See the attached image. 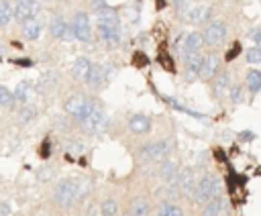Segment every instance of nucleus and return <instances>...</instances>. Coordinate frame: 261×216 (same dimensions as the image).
Instances as JSON below:
<instances>
[{
  "label": "nucleus",
  "mask_w": 261,
  "mask_h": 216,
  "mask_svg": "<svg viewBox=\"0 0 261 216\" xmlns=\"http://www.w3.org/2000/svg\"><path fill=\"white\" fill-rule=\"evenodd\" d=\"M92 190V183L88 177H67L61 179L55 185L53 192V202L61 208V210H69L77 200H82L88 192Z\"/></svg>",
  "instance_id": "f257e3e1"
},
{
  "label": "nucleus",
  "mask_w": 261,
  "mask_h": 216,
  "mask_svg": "<svg viewBox=\"0 0 261 216\" xmlns=\"http://www.w3.org/2000/svg\"><path fill=\"white\" fill-rule=\"evenodd\" d=\"M94 108H96V102L86 94H71L63 102V112L77 124H84L86 118L94 112Z\"/></svg>",
  "instance_id": "f03ea898"
},
{
  "label": "nucleus",
  "mask_w": 261,
  "mask_h": 216,
  "mask_svg": "<svg viewBox=\"0 0 261 216\" xmlns=\"http://www.w3.org/2000/svg\"><path fill=\"white\" fill-rule=\"evenodd\" d=\"M171 153V143L167 139H155V141H147L139 147V161L141 163H163L165 159H169Z\"/></svg>",
  "instance_id": "7ed1b4c3"
},
{
  "label": "nucleus",
  "mask_w": 261,
  "mask_h": 216,
  "mask_svg": "<svg viewBox=\"0 0 261 216\" xmlns=\"http://www.w3.org/2000/svg\"><path fill=\"white\" fill-rule=\"evenodd\" d=\"M220 187H222V183H220L218 175L212 173V171H206V173L198 179V185H196V192H194L192 200H194L196 204H202V206H204V204H208L212 198L220 196Z\"/></svg>",
  "instance_id": "20e7f679"
},
{
  "label": "nucleus",
  "mask_w": 261,
  "mask_h": 216,
  "mask_svg": "<svg viewBox=\"0 0 261 216\" xmlns=\"http://www.w3.org/2000/svg\"><path fill=\"white\" fill-rule=\"evenodd\" d=\"M106 126H108V114L104 112V108H102L100 104H96L94 112L86 118L84 124H80V128H82L86 134H100V132L106 130Z\"/></svg>",
  "instance_id": "39448f33"
},
{
  "label": "nucleus",
  "mask_w": 261,
  "mask_h": 216,
  "mask_svg": "<svg viewBox=\"0 0 261 216\" xmlns=\"http://www.w3.org/2000/svg\"><path fill=\"white\" fill-rule=\"evenodd\" d=\"M71 29H73V35H75L77 41H82V43H90L92 41V26H90L88 12L77 10L71 16Z\"/></svg>",
  "instance_id": "423d86ee"
},
{
  "label": "nucleus",
  "mask_w": 261,
  "mask_h": 216,
  "mask_svg": "<svg viewBox=\"0 0 261 216\" xmlns=\"http://www.w3.org/2000/svg\"><path fill=\"white\" fill-rule=\"evenodd\" d=\"M202 33H204V41H206L208 47H220L226 39L228 29L222 20H212L210 24H206V29Z\"/></svg>",
  "instance_id": "0eeeda50"
},
{
  "label": "nucleus",
  "mask_w": 261,
  "mask_h": 216,
  "mask_svg": "<svg viewBox=\"0 0 261 216\" xmlns=\"http://www.w3.org/2000/svg\"><path fill=\"white\" fill-rule=\"evenodd\" d=\"M126 128H128L130 134H137V137L149 134L151 128H153V118L149 114H145V112H135L126 120Z\"/></svg>",
  "instance_id": "6e6552de"
},
{
  "label": "nucleus",
  "mask_w": 261,
  "mask_h": 216,
  "mask_svg": "<svg viewBox=\"0 0 261 216\" xmlns=\"http://www.w3.org/2000/svg\"><path fill=\"white\" fill-rule=\"evenodd\" d=\"M49 33H51L53 39H59V41H71V39H75L73 29H71V22H67L61 14H55L49 20Z\"/></svg>",
  "instance_id": "1a4fd4ad"
},
{
  "label": "nucleus",
  "mask_w": 261,
  "mask_h": 216,
  "mask_svg": "<svg viewBox=\"0 0 261 216\" xmlns=\"http://www.w3.org/2000/svg\"><path fill=\"white\" fill-rule=\"evenodd\" d=\"M181 57L186 61V67H184L186 79L192 82V79L200 77V71H202V65H204V55H200L196 51H186V53H181Z\"/></svg>",
  "instance_id": "9d476101"
},
{
  "label": "nucleus",
  "mask_w": 261,
  "mask_h": 216,
  "mask_svg": "<svg viewBox=\"0 0 261 216\" xmlns=\"http://www.w3.org/2000/svg\"><path fill=\"white\" fill-rule=\"evenodd\" d=\"M198 179L200 177H196V171L192 169V167H186V169H181L179 171V177H177V187H179V192H181V196H194V192H196V185H198Z\"/></svg>",
  "instance_id": "9b49d317"
},
{
  "label": "nucleus",
  "mask_w": 261,
  "mask_h": 216,
  "mask_svg": "<svg viewBox=\"0 0 261 216\" xmlns=\"http://www.w3.org/2000/svg\"><path fill=\"white\" fill-rule=\"evenodd\" d=\"M39 8H41L39 0H18L16 6H14V20H18L22 24L24 20L37 16L39 14Z\"/></svg>",
  "instance_id": "f8f14e48"
},
{
  "label": "nucleus",
  "mask_w": 261,
  "mask_h": 216,
  "mask_svg": "<svg viewBox=\"0 0 261 216\" xmlns=\"http://www.w3.org/2000/svg\"><path fill=\"white\" fill-rule=\"evenodd\" d=\"M228 210H230L228 200L220 194V196L212 198L208 204H204V208H202V216H228Z\"/></svg>",
  "instance_id": "ddd939ff"
},
{
  "label": "nucleus",
  "mask_w": 261,
  "mask_h": 216,
  "mask_svg": "<svg viewBox=\"0 0 261 216\" xmlns=\"http://www.w3.org/2000/svg\"><path fill=\"white\" fill-rule=\"evenodd\" d=\"M210 18H212V8L208 6V4H196V6H192L190 8V12H188V16H186V20L190 22V24H210Z\"/></svg>",
  "instance_id": "4468645a"
},
{
  "label": "nucleus",
  "mask_w": 261,
  "mask_h": 216,
  "mask_svg": "<svg viewBox=\"0 0 261 216\" xmlns=\"http://www.w3.org/2000/svg\"><path fill=\"white\" fill-rule=\"evenodd\" d=\"M230 88H232V84H230V73H228V71H220V73L212 79V96H214L216 100L228 98Z\"/></svg>",
  "instance_id": "2eb2a0df"
},
{
  "label": "nucleus",
  "mask_w": 261,
  "mask_h": 216,
  "mask_svg": "<svg viewBox=\"0 0 261 216\" xmlns=\"http://www.w3.org/2000/svg\"><path fill=\"white\" fill-rule=\"evenodd\" d=\"M159 179L165 183V185H173L179 177V169H177V163L171 161V159H165L163 163H159Z\"/></svg>",
  "instance_id": "dca6fc26"
},
{
  "label": "nucleus",
  "mask_w": 261,
  "mask_h": 216,
  "mask_svg": "<svg viewBox=\"0 0 261 216\" xmlns=\"http://www.w3.org/2000/svg\"><path fill=\"white\" fill-rule=\"evenodd\" d=\"M20 31H22V37H24L27 41H35V39H39L41 33H43V22H41L39 14L33 16V18H29V20H24V22L20 24Z\"/></svg>",
  "instance_id": "f3484780"
},
{
  "label": "nucleus",
  "mask_w": 261,
  "mask_h": 216,
  "mask_svg": "<svg viewBox=\"0 0 261 216\" xmlns=\"http://www.w3.org/2000/svg\"><path fill=\"white\" fill-rule=\"evenodd\" d=\"M35 94H37V88L29 82V79H22L20 84H16V88H14V98H16V102L18 104H31V100L35 98Z\"/></svg>",
  "instance_id": "a211bd4d"
},
{
  "label": "nucleus",
  "mask_w": 261,
  "mask_h": 216,
  "mask_svg": "<svg viewBox=\"0 0 261 216\" xmlns=\"http://www.w3.org/2000/svg\"><path fill=\"white\" fill-rule=\"evenodd\" d=\"M92 61L88 59V57H77L75 61H73V65H71V75H73V79L75 82H86L88 79V75H90V71H92Z\"/></svg>",
  "instance_id": "6ab92c4d"
},
{
  "label": "nucleus",
  "mask_w": 261,
  "mask_h": 216,
  "mask_svg": "<svg viewBox=\"0 0 261 216\" xmlns=\"http://www.w3.org/2000/svg\"><path fill=\"white\" fill-rule=\"evenodd\" d=\"M218 69H220V57L218 55H206L202 71H200V79H214L220 73Z\"/></svg>",
  "instance_id": "aec40b11"
},
{
  "label": "nucleus",
  "mask_w": 261,
  "mask_h": 216,
  "mask_svg": "<svg viewBox=\"0 0 261 216\" xmlns=\"http://www.w3.org/2000/svg\"><path fill=\"white\" fill-rule=\"evenodd\" d=\"M151 214V202L145 196H137L126 210V216H149Z\"/></svg>",
  "instance_id": "412c9836"
},
{
  "label": "nucleus",
  "mask_w": 261,
  "mask_h": 216,
  "mask_svg": "<svg viewBox=\"0 0 261 216\" xmlns=\"http://www.w3.org/2000/svg\"><path fill=\"white\" fill-rule=\"evenodd\" d=\"M104 82H106V67L100 65V63H94L92 65V71H90V75L86 79V86L90 90H98V88H102Z\"/></svg>",
  "instance_id": "4be33fe9"
},
{
  "label": "nucleus",
  "mask_w": 261,
  "mask_h": 216,
  "mask_svg": "<svg viewBox=\"0 0 261 216\" xmlns=\"http://www.w3.org/2000/svg\"><path fill=\"white\" fill-rule=\"evenodd\" d=\"M204 45H206V41H204V33H198V31L186 33L184 53H186V51H196V53H200V49H202Z\"/></svg>",
  "instance_id": "5701e85b"
},
{
  "label": "nucleus",
  "mask_w": 261,
  "mask_h": 216,
  "mask_svg": "<svg viewBox=\"0 0 261 216\" xmlns=\"http://www.w3.org/2000/svg\"><path fill=\"white\" fill-rule=\"evenodd\" d=\"M57 82H59L57 71H55V69H47V71H43L41 77H39V88H41L43 92H47V90H53V88L57 86Z\"/></svg>",
  "instance_id": "b1692460"
},
{
  "label": "nucleus",
  "mask_w": 261,
  "mask_h": 216,
  "mask_svg": "<svg viewBox=\"0 0 261 216\" xmlns=\"http://www.w3.org/2000/svg\"><path fill=\"white\" fill-rule=\"evenodd\" d=\"M245 86L251 94L261 92V71L259 69H249L245 75Z\"/></svg>",
  "instance_id": "393cba45"
},
{
  "label": "nucleus",
  "mask_w": 261,
  "mask_h": 216,
  "mask_svg": "<svg viewBox=\"0 0 261 216\" xmlns=\"http://www.w3.org/2000/svg\"><path fill=\"white\" fill-rule=\"evenodd\" d=\"M12 18H14V6L10 4V0H0V26L6 29Z\"/></svg>",
  "instance_id": "a878e982"
},
{
  "label": "nucleus",
  "mask_w": 261,
  "mask_h": 216,
  "mask_svg": "<svg viewBox=\"0 0 261 216\" xmlns=\"http://www.w3.org/2000/svg\"><path fill=\"white\" fill-rule=\"evenodd\" d=\"M35 116H37V106H33V104H24V106H20V108L16 110V122H18V124H27V122H31Z\"/></svg>",
  "instance_id": "bb28decb"
},
{
  "label": "nucleus",
  "mask_w": 261,
  "mask_h": 216,
  "mask_svg": "<svg viewBox=\"0 0 261 216\" xmlns=\"http://www.w3.org/2000/svg\"><path fill=\"white\" fill-rule=\"evenodd\" d=\"M157 216H184V210L173 202H161L157 206Z\"/></svg>",
  "instance_id": "cd10ccee"
},
{
  "label": "nucleus",
  "mask_w": 261,
  "mask_h": 216,
  "mask_svg": "<svg viewBox=\"0 0 261 216\" xmlns=\"http://www.w3.org/2000/svg\"><path fill=\"white\" fill-rule=\"evenodd\" d=\"M120 212V206L114 198H104L102 204H100V214L102 216H118Z\"/></svg>",
  "instance_id": "c85d7f7f"
},
{
  "label": "nucleus",
  "mask_w": 261,
  "mask_h": 216,
  "mask_svg": "<svg viewBox=\"0 0 261 216\" xmlns=\"http://www.w3.org/2000/svg\"><path fill=\"white\" fill-rule=\"evenodd\" d=\"M14 104H16L14 92H10L6 86H0V106L6 108V110H10V108H14Z\"/></svg>",
  "instance_id": "c756f323"
},
{
  "label": "nucleus",
  "mask_w": 261,
  "mask_h": 216,
  "mask_svg": "<svg viewBox=\"0 0 261 216\" xmlns=\"http://www.w3.org/2000/svg\"><path fill=\"white\" fill-rule=\"evenodd\" d=\"M63 149H65L67 153L82 155V153H84V149H86V145H84L82 141H77V139H67V141L63 143Z\"/></svg>",
  "instance_id": "7c9ffc66"
},
{
  "label": "nucleus",
  "mask_w": 261,
  "mask_h": 216,
  "mask_svg": "<svg viewBox=\"0 0 261 216\" xmlns=\"http://www.w3.org/2000/svg\"><path fill=\"white\" fill-rule=\"evenodd\" d=\"M55 173H57V169H55V167H51V165H43V167H41V171L37 173V179H39L41 183H45V181L53 179V177H55Z\"/></svg>",
  "instance_id": "2f4dec72"
},
{
  "label": "nucleus",
  "mask_w": 261,
  "mask_h": 216,
  "mask_svg": "<svg viewBox=\"0 0 261 216\" xmlns=\"http://www.w3.org/2000/svg\"><path fill=\"white\" fill-rule=\"evenodd\" d=\"M245 59H247V63H251V65H257V63H261V47H251V49H247V53H245Z\"/></svg>",
  "instance_id": "473e14b6"
},
{
  "label": "nucleus",
  "mask_w": 261,
  "mask_h": 216,
  "mask_svg": "<svg viewBox=\"0 0 261 216\" xmlns=\"http://www.w3.org/2000/svg\"><path fill=\"white\" fill-rule=\"evenodd\" d=\"M51 155H53V143H51V139H45V141L41 143V149H39V157L47 161Z\"/></svg>",
  "instance_id": "72a5a7b5"
},
{
  "label": "nucleus",
  "mask_w": 261,
  "mask_h": 216,
  "mask_svg": "<svg viewBox=\"0 0 261 216\" xmlns=\"http://www.w3.org/2000/svg\"><path fill=\"white\" fill-rule=\"evenodd\" d=\"M243 88L241 86H232L230 88V92H228V100H230V104H241L243 102Z\"/></svg>",
  "instance_id": "f704fd0d"
},
{
  "label": "nucleus",
  "mask_w": 261,
  "mask_h": 216,
  "mask_svg": "<svg viewBox=\"0 0 261 216\" xmlns=\"http://www.w3.org/2000/svg\"><path fill=\"white\" fill-rule=\"evenodd\" d=\"M133 65H135V67H145V65H149V57H147L143 51H135V55H133Z\"/></svg>",
  "instance_id": "c9c22d12"
},
{
  "label": "nucleus",
  "mask_w": 261,
  "mask_h": 216,
  "mask_svg": "<svg viewBox=\"0 0 261 216\" xmlns=\"http://www.w3.org/2000/svg\"><path fill=\"white\" fill-rule=\"evenodd\" d=\"M190 4H188V0H175V10L181 14V16H188V12H190Z\"/></svg>",
  "instance_id": "e433bc0d"
},
{
  "label": "nucleus",
  "mask_w": 261,
  "mask_h": 216,
  "mask_svg": "<svg viewBox=\"0 0 261 216\" xmlns=\"http://www.w3.org/2000/svg\"><path fill=\"white\" fill-rule=\"evenodd\" d=\"M159 63H161V65H165V69H167V71H175V67H173V63H171V59H169V55H167V53H161V55H159Z\"/></svg>",
  "instance_id": "4c0bfd02"
},
{
  "label": "nucleus",
  "mask_w": 261,
  "mask_h": 216,
  "mask_svg": "<svg viewBox=\"0 0 261 216\" xmlns=\"http://www.w3.org/2000/svg\"><path fill=\"white\" fill-rule=\"evenodd\" d=\"M12 214V208L8 204V200H2L0 202V216H10Z\"/></svg>",
  "instance_id": "58836bf2"
},
{
  "label": "nucleus",
  "mask_w": 261,
  "mask_h": 216,
  "mask_svg": "<svg viewBox=\"0 0 261 216\" xmlns=\"http://www.w3.org/2000/svg\"><path fill=\"white\" fill-rule=\"evenodd\" d=\"M239 53H241V43H234V45H232V49H230V51L226 53V61L234 59V57H237Z\"/></svg>",
  "instance_id": "ea45409f"
},
{
  "label": "nucleus",
  "mask_w": 261,
  "mask_h": 216,
  "mask_svg": "<svg viewBox=\"0 0 261 216\" xmlns=\"http://www.w3.org/2000/svg\"><path fill=\"white\" fill-rule=\"evenodd\" d=\"M106 6H108V2H106V0H92V8H94V12H98V10L106 8Z\"/></svg>",
  "instance_id": "a19ab883"
},
{
  "label": "nucleus",
  "mask_w": 261,
  "mask_h": 216,
  "mask_svg": "<svg viewBox=\"0 0 261 216\" xmlns=\"http://www.w3.org/2000/svg\"><path fill=\"white\" fill-rule=\"evenodd\" d=\"M255 43H257V47H261V29H255V31H251V35H249Z\"/></svg>",
  "instance_id": "79ce46f5"
},
{
  "label": "nucleus",
  "mask_w": 261,
  "mask_h": 216,
  "mask_svg": "<svg viewBox=\"0 0 261 216\" xmlns=\"http://www.w3.org/2000/svg\"><path fill=\"white\" fill-rule=\"evenodd\" d=\"M12 63H14V65H20V67H29V65H33L31 59H12Z\"/></svg>",
  "instance_id": "37998d69"
},
{
  "label": "nucleus",
  "mask_w": 261,
  "mask_h": 216,
  "mask_svg": "<svg viewBox=\"0 0 261 216\" xmlns=\"http://www.w3.org/2000/svg\"><path fill=\"white\" fill-rule=\"evenodd\" d=\"M61 2H69V0H61Z\"/></svg>",
  "instance_id": "c03bdc74"
}]
</instances>
